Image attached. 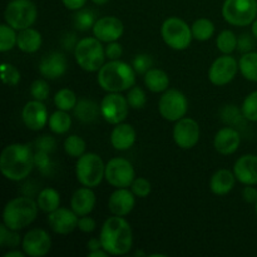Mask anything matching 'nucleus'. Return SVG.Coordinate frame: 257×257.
I'll return each instance as SVG.
<instances>
[{"label": "nucleus", "mask_w": 257, "mask_h": 257, "mask_svg": "<svg viewBox=\"0 0 257 257\" xmlns=\"http://www.w3.org/2000/svg\"><path fill=\"white\" fill-rule=\"evenodd\" d=\"M34 153L29 145L13 143L3 150L0 156V170L10 181L25 180L34 168Z\"/></svg>", "instance_id": "nucleus-1"}, {"label": "nucleus", "mask_w": 257, "mask_h": 257, "mask_svg": "<svg viewBox=\"0 0 257 257\" xmlns=\"http://www.w3.org/2000/svg\"><path fill=\"white\" fill-rule=\"evenodd\" d=\"M102 246L109 255H127L133 246V232L130 223L122 216H114L105 220L100 230Z\"/></svg>", "instance_id": "nucleus-2"}, {"label": "nucleus", "mask_w": 257, "mask_h": 257, "mask_svg": "<svg viewBox=\"0 0 257 257\" xmlns=\"http://www.w3.org/2000/svg\"><path fill=\"white\" fill-rule=\"evenodd\" d=\"M97 82L105 92L120 93L135 85L136 70L122 60H110L98 70Z\"/></svg>", "instance_id": "nucleus-3"}, {"label": "nucleus", "mask_w": 257, "mask_h": 257, "mask_svg": "<svg viewBox=\"0 0 257 257\" xmlns=\"http://www.w3.org/2000/svg\"><path fill=\"white\" fill-rule=\"evenodd\" d=\"M39 206L30 197H15L5 205L3 223L10 230L19 231L34 222Z\"/></svg>", "instance_id": "nucleus-4"}, {"label": "nucleus", "mask_w": 257, "mask_h": 257, "mask_svg": "<svg viewBox=\"0 0 257 257\" xmlns=\"http://www.w3.org/2000/svg\"><path fill=\"white\" fill-rule=\"evenodd\" d=\"M74 57L85 72H98L104 65L105 49L97 38H83L75 44Z\"/></svg>", "instance_id": "nucleus-5"}, {"label": "nucleus", "mask_w": 257, "mask_h": 257, "mask_svg": "<svg viewBox=\"0 0 257 257\" xmlns=\"http://www.w3.org/2000/svg\"><path fill=\"white\" fill-rule=\"evenodd\" d=\"M77 180L85 187H97L105 176V165L97 153H84L75 165Z\"/></svg>", "instance_id": "nucleus-6"}, {"label": "nucleus", "mask_w": 257, "mask_h": 257, "mask_svg": "<svg viewBox=\"0 0 257 257\" xmlns=\"http://www.w3.org/2000/svg\"><path fill=\"white\" fill-rule=\"evenodd\" d=\"M161 35L166 44L175 50H185L192 42V29L185 20L171 17L163 22Z\"/></svg>", "instance_id": "nucleus-7"}, {"label": "nucleus", "mask_w": 257, "mask_h": 257, "mask_svg": "<svg viewBox=\"0 0 257 257\" xmlns=\"http://www.w3.org/2000/svg\"><path fill=\"white\" fill-rule=\"evenodd\" d=\"M5 22L15 30H24L35 23L38 9L32 0H12L5 8Z\"/></svg>", "instance_id": "nucleus-8"}, {"label": "nucleus", "mask_w": 257, "mask_h": 257, "mask_svg": "<svg viewBox=\"0 0 257 257\" xmlns=\"http://www.w3.org/2000/svg\"><path fill=\"white\" fill-rule=\"evenodd\" d=\"M222 15L233 27L252 24L257 17V0H225Z\"/></svg>", "instance_id": "nucleus-9"}, {"label": "nucleus", "mask_w": 257, "mask_h": 257, "mask_svg": "<svg viewBox=\"0 0 257 257\" xmlns=\"http://www.w3.org/2000/svg\"><path fill=\"white\" fill-rule=\"evenodd\" d=\"M188 102L186 95L177 89H167L161 97L158 110L166 120L177 122L187 113Z\"/></svg>", "instance_id": "nucleus-10"}, {"label": "nucleus", "mask_w": 257, "mask_h": 257, "mask_svg": "<svg viewBox=\"0 0 257 257\" xmlns=\"http://www.w3.org/2000/svg\"><path fill=\"white\" fill-rule=\"evenodd\" d=\"M136 177L132 163L122 157L112 158L105 165L104 178L110 186L117 188L131 187Z\"/></svg>", "instance_id": "nucleus-11"}, {"label": "nucleus", "mask_w": 257, "mask_h": 257, "mask_svg": "<svg viewBox=\"0 0 257 257\" xmlns=\"http://www.w3.org/2000/svg\"><path fill=\"white\" fill-rule=\"evenodd\" d=\"M130 104L120 93H108L100 102L102 117L109 124H119L127 118Z\"/></svg>", "instance_id": "nucleus-12"}, {"label": "nucleus", "mask_w": 257, "mask_h": 257, "mask_svg": "<svg viewBox=\"0 0 257 257\" xmlns=\"http://www.w3.org/2000/svg\"><path fill=\"white\" fill-rule=\"evenodd\" d=\"M238 63L230 54H223L222 57L217 58L208 69V79L212 84L226 85L236 77L237 74Z\"/></svg>", "instance_id": "nucleus-13"}, {"label": "nucleus", "mask_w": 257, "mask_h": 257, "mask_svg": "<svg viewBox=\"0 0 257 257\" xmlns=\"http://www.w3.org/2000/svg\"><path fill=\"white\" fill-rule=\"evenodd\" d=\"M200 125L192 118H181L173 127V140L182 150H191L200 140Z\"/></svg>", "instance_id": "nucleus-14"}, {"label": "nucleus", "mask_w": 257, "mask_h": 257, "mask_svg": "<svg viewBox=\"0 0 257 257\" xmlns=\"http://www.w3.org/2000/svg\"><path fill=\"white\" fill-rule=\"evenodd\" d=\"M23 251L30 257L45 256L52 247V238L43 228H32L22 241Z\"/></svg>", "instance_id": "nucleus-15"}, {"label": "nucleus", "mask_w": 257, "mask_h": 257, "mask_svg": "<svg viewBox=\"0 0 257 257\" xmlns=\"http://www.w3.org/2000/svg\"><path fill=\"white\" fill-rule=\"evenodd\" d=\"M78 221L79 216L72 208L69 210V208L59 207L48 216V223L50 228L58 235H68L73 232L78 227Z\"/></svg>", "instance_id": "nucleus-16"}, {"label": "nucleus", "mask_w": 257, "mask_h": 257, "mask_svg": "<svg viewBox=\"0 0 257 257\" xmlns=\"http://www.w3.org/2000/svg\"><path fill=\"white\" fill-rule=\"evenodd\" d=\"M22 118L24 124L30 131H40L45 127L49 120L48 110L42 100H30L22 110Z\"/></svg>", "instance_id": "nucleus-17"}, {"label": "nucleus", "mask_w": 257, "mask_h": 257, "mask_svg": "<svg viewBox=\"0 0 257 257\" xmlns=\"http://www.w3.org/2000/svg\"><path fill=\"white\" fill-rule=\"evenodd\" d=\"M93 34L102 43L117 42L123 35V23L115 17H103L95 22Z\"/></svg>", "instance_id": "nucleus-18"}, {"label": "nucleus", "mask_w": 257, "mask_h": 257, "mask_svg": "<svg viewBox=\"0 0 257 257\" xmlns=\"http://www.w3.org/2000/svg\"><path fill=\"white\" fill-rule=\"evenodd\" d=\"M135 193L127 188H117L108 200V208L114 216H127L133 211L136 205Z\"/></svg>", "instance_id": "nucleus-19"}, {"label": "nucleus", "mask_w": 257, "mask_h": 257, "mask_svg": "<svg viewBox=\"0 0 257 257\" xmlns=\"http://www.w3.org/2000/svg\"><path fill=\"white\" fill-rule=\"evenodd\" d=\"M241 136L237 130L232 127L221 128L213 138V147L220 155L230 156L238 150Z\"/></svg>", "instance_id": "nucleus-20"}, {"label": "nucleus", "mask_w": 257, "mask_h": 257, "mask_svg": "<svg viewBox=\"0 0 257 257\" xmlns=\"http://www.w3.org/2000/svg\"><path fill=\"white\" fill-rule=\"evenodd\" d=\"M233 173L242 185H257V156L245 155L238 158L233 166Z\"/></svg>", "instance_id": "nucleus-21"}, {"label": "nucleus", "mask_w": 257, "mask_h": 257, "mask_svg": "<svg viewBox=\"0 0 257 257\" xmlns=\"http://www.w3.org/2000/svg\"><path fill=\"white\" fill-rule=\"evenodd\" d=\"M39 72L47 79H57L67 72V59L62 53H50L42 59Z\"/></svg>", "instance_id": "nucleus-22"}, {"label": "nucleus", "mask_w": 257, "mask_h": 257, "mask_svg": "<svg viewBox=\"0 0 257 257\" xmlns=\"http://www.w3.org/2000/svg\"><path fill=\"white\" fill-rule=\"evenodd\" d=\"M95 195L90 187L78 188L70 200V208L77 213L79 217L87 216L94 210Z\"/></svg>", "instance_id": "nucleus-23"}, {"label": "nucleus", "mask_w": 257, "mask_h": 257, "mask_svg": "<svg viewBox=\"0 0 257 257\" xmlns=\"http://www.w3.org/2000/svg\"><path fill=\"white\" fill-rule=\"evenodd\" d=\"M136 131L135 128L127 123L115 124L110 133V143L118 151H127L135 145Z\"/></svg>", "instance_id": "nucleus-24"}, {"label": "nucleus", "mask_w": 257, "mask_h": 257, "mask_svg": "<svg viewBox=\"0 0 257 257\" xmlns=\"http://www.w3.org/2000/svg\"><path fill=\"white\" fill-rule=\"evenodd\" d=\"M235 173L223 168V170H218L217 172L213 173L210 181V188L215 195L225 196L235 187Z\"/></svg>", "instance_id": "nucleus-25"}, {"label": "nucleus", "mask_w": 257, "mask_h": 257, "mask_svg": "<svg viewBox=\"0 0 257 257\" xmlns=\"http://www.w3.org/2000/svg\"><path fill=\"white\" fill-rule=\"evenodd\" d=\"M42 34L33 28L20 30L18 34L17 47L24 53H35L42 47Z\"/></svg>", "instance_id": "nucleus-26"}, {"label": "nucleus", "mask_w": 257, "mask_h": 257, "mask_svg": "<svg viewBox=\"0 0 257 257\" xmlns=\"http://www.w3.org/2000/svg\"><path fill=\"white\" fill-rule=\"evenodd\" d=\"M74 115L78 120L83 123H94L98 119L100 113V105H98L94 100L83 98L74 107Z\"/></svg>", "instance_id": "nucleus-27"}, {"label": "nucleus", "mask_w": 257, "mask_h": 257, "mask_svg": "<svg viewBox=\"0 0 257 257\" xmlns=\"http://www.w3.org/2000/svg\"><path fill=\"white\" fill-rule=\"evenodd\" d=\"M145 84L153 93L166 92L170 87V78L163 70L152 68L145 74Z\"/></svg>", "instance_id": "nucleus-28"}, {"label": "nucleus", "mask_w": 257, "mask_h": 257, "mask_svg": "<svg viewBox=\"0 0 257 257\" xmlns=\"http://www.w3.org/2000/svg\"><path fill=\"white\" fill-rule=\"evenodd\" d=\"M37 203L39 206V210L43 212L50 213L59 208L60 206V195L54 188L47 187L40 191L39 196L37 198Z\"/></svg>", "instance_id": "nucleus-29"}, {"label": "nucleus", "mask_w": 257, "mask_h": 257, "mask_svg": "<svg viewBox=\"0 0 257 257\" xmlns=\"http://www.w3.org/2000/svg\"><path fill=\"white\" fill-rule=\"evenodd\" d=\"M48 125L55 135H64L72 127V118L68 114V112L58 109L52 113L49 120H48Z\"/></svg>", "instance_id": "nucleus-30"}, {"label": "nucleus", "mask_w": 257, "mask_h": 257, "mask_svg": "<svg viewBox=\"0 0 257 257\" xmlns=\"http://www.w3.org/2000/svg\"><path fill=\"white\" fill-rule=\"evenodd\" d=\"M238 68L245 79L257 82V52H248L241 57Z\"/></svg>", "instance_id": "nucleus-31"}, {"label": "nucleus", "mask_w": 257, "mask_h": 257, "mask_svg": "<svg viewBox=\"0 0 257 257\" xmlns=\"http://www.w3.org/2000/svg\"><path fill=\"white\" fill-rule=\"evenodd\" d=\"M191 29H192V35L196 40L206 42V40L211 39V37L215 33V25L210 19L201 18V19H197L193 23Z\"/></svg>", "instance_id": "nucleus-32"}, {"label": "nucleus", "mask_w": 257, "mask_h": 257, "mask_svg": "<svg viewBox=\"0 0 257 257\" xmlns=\"http://www.w3.org/2000/svg\"><path fill=\"white\" fill-rule=\"evenodd\" d=\"M77 103V95L69 88H63V89L58 90L54 95V104L60 110L69 112V110L74 109Z\"/></svg>", "instance_id": "nucleus-33"}, {"label": "nucleus", "mask_w": 257, "mask_h": 257, "mask_svg": "<svg viewBox=\"0 0 257 257\" xmlns=\"http://www.w3.org/2000/svg\"><path fill=\"white\" fill-rule=\"evenodd\" d=\"M216 45L222 54H231L233 50L237 49V38L231 30H223L218 34Z\"/></svg>", "instance_id": "nucleus-34"}, {"label": "nucleus", "mask_w": 257, "mask_h": 257, "mask_svg": "<svg viewBox=\"0 0 257 257\" xmlns=\"http://www.w3.org/2000/svg\"><path fill=\"white\" fill-rule=\"evenodd\" d=\"M18 34L14 28L9 24L0 25V52L5 53L12 50L17 45Z\"/></svg>", "instance_id": "nucleus-35"}, {"label": "nucleus", "mask_w": 257, "mask_h": 257, "mask_svg": "<svg viewBox=\"0 0 257 257\" xmlns=\"http://www.w3.org/2000/svg\"><path fill=\"white\" fill-rule=\"evenodd\" d=\"M85 148H87V145H85L84 140L82 137H79V136L72 135L65 138L64 151L70 157L79 158L80 156H83L85 153Z\"/></svg>", "instance_id": "nucleus-36"}, {"label": "nucleus", "mask_w": 257, "mask_h": 257, "mask_svg": "<svg viewBox=\"0 0 257 257\" xmlns=\"http://www.w3.org/2000/svg\"><path fill=\"white\" fill-rule=\"evenodd\" d=\"M95 15L92 10L89 9H79L77 14L74 15V27L78 30L87 32V30L93 29L95 24Z\"/></svg>", "instance_id": "nucleus-37"}, {"label": "nucleus", "mask_w": 257, "mask_h": 257, "mask_svg": "<svg viewBox=\"0 0 257 257\" xmlns=\"http://www.w3.org/2000/svg\"><path fill=\"white\" fill-rule=\"evenodd\" d=\"M243 118L250 122H257V90L250 93L241 105Z\"/></svg>", "instance_id": "nucleus-38"}, {"label": "nucleus", "mask_w": 257, "mask_h": 257, "mask_svg": "<svg viewBox=\"0 0 257 257\" xmlns=\"http://www.w3.org/2000/svg\"><path fill=\"white\" fill-rule=\"evenodd\" d=\"M20 243V236L18 231L10 230L3 223L0 226V246L8 248L18 247Z\"/></svg>", "instance_id": "nucleus-39"}, {"label": "nucleus", "mask_w": 257, "mask_h": 257, "mask_svg": "<svg viewBox=\"0 0 257 257\" xmlns=\"http://www.w3.org/2000/svg\"><path fill=\"white\" fill-rule=\"evenodd\" d=\"M2 79L3 83L10 87H15L20 82V72L9 63L2 64Z\"/></svg>", "instance_id": "nucleus-40"}, {"label": "nucleus", "mask_w": 257, "mask_h": 257, "mask_svg": "<svg viewBox=\"0 0 257 257\" xmlns=\"http://www.w3.org/2000/svg\"><path fill=\"white\" fill-rule=\"evenodd\" d=\"M127 100L131 108H133V109H141L147 103V97H146L145 90L141 89L140 87H133L128 92Z\"/></svg>", "instance_id": "nucleus-41"}, {"label": "nucleus", "mask_w": 257, "mask_h": 257, "mask_svg": "<svg viewBox=\"0 0 257 257\" xmlns=\"http://www.w3.org/2000/svg\"><path fill=\"white\" fill-rule=\"evenodd\" d=\"M50 93V87L45 80L43 79H37L33 82L32 87H30V94L33 95V98L37 100H45L49 97Z\"/></svg>", "instance_id": "nucleus-42"}, {"label": "nucleus", "mask_w": 257, "mask_h": 257, "mask_svg": "<svg viewBox=\"0 0 257 257\" xmlns=\"http://www.w3.org/2000/svg\"><path fill=\"white\" fill-rule=\"evenodd\" d=\"M131 190H132V192L135 193L137 197L145 198L151 193V191H152V186H151V182L147 180V178L138 177V178H135L133 183L131 185Z\"/></svg>", "instance_id": "nucleus-43"}, {"label": "nucleus", "mask_w": 257, "mask_h": 257, "mask_svg": "<svg viewBox=\"0 0 257 257\" xmlns=\"http://www.w3.org/2000/svg\"><path fill=\"white\" fill-rule=\"evenodd\" d=\"M153 60L148 54H138L133 59L132 67L140 74H146L150 69H152Z\"/></svg>", "instance_id": "nucleus-44"}, {"label": "nucleus", "mask_w": 257, "mask_h": 257, "mask_svg": "<svg viewBox=\"0 0 257 257\" xmlns=\"http://www.w3.org/2000/svg\"><path fill=\"white\" fill-rule=\"evenodd\" d=\"M34 165L40 172L48 175L50 172V168H52V160L49 157V153L37 151L34 153Z\"/></svg>", "instance_id": "nucleus-45"}, {"label": "nucleus", "mask_w": 257, "mask_h": 257, "mask_svg": "<svg viewBox=\"0 0 257 257\" xmlns=\"http://www.w3.org/2000/svg\"><path fill=\"white\" fill-rule=\"evenodd\" d=\"M35 147H37V151H43V152H53L57 147V142L53 137H49V136H43V137H39L37 141H35Z\"/></svg>", "instance_id": "nucleus-46"}, {"label": "nucleus", "mask_w": 257, "mask_h": 257, "mask_svg": "<svg viewBox=\"0 0 257 257\" xmlns=\"http://www.w3.org/2000/svg\"><path fill=\"white\" fill-rule=\"evenodd\" d=\"M253 35L251 37L250 34H242L240 38H237V50L240 53H248L255 48V40H253Z\"/></svg>", "instance_id": "nucleus-47"}, {"label": "nucleus", "mask_w": 257, "mask_h": 257, "mask_svg": "<svg viewBox=\"0 0 257 257\" xmlns=\"http://www.w3.org/2000/svg\"><path fill=\"white\" fill-rule=\"evenodd\" d=\"M123 54L122 45L117 42H110L108 43V45L105 47V57L109 58L110 60L119 59Z\"/></svg>", "instance_id": "nucleus-48"}, {"label": "nucleus", "mask_w": 257, "mask_h": 257, "mask_svg": "<svg viewBox=\"0 0 257 257\" xmlns=\"http://www.w3.org/2000/svg\"><path fill=\"white\" fill-rule=\"evenodd\" d=\"M95 227H97V223H95V221L92 217H88V215L82 216L79 218V221H78V228L85 233L93 232L95 230Z\"/></svg>", "instance_id": "nucleus-49"}, {"label": "nucleus", "mask_w": 257, "mask_h": 257, "mask_svg": "<svg viewBox=\"0 0 257 257\" xmlns=\"http://www.w3.org/2000/svg\"><path fill=\"white\" fill-rule=\"evenodd\" d=\"M242 197L247 203L257 202V190L252 185H247L242 190Z\"/></svg>", "instance_id": "nucleus-50"}, {"label": "nucleus", "mask_w": 257, "mask_h": 257, "mask_svg": "<svg viewBox=\"0 0 257 257\" xmlns=\"http://www.w3.org/2000/svg\"><path fill=\"white\" fill-rule=\"evenodd\" d=\"M64 7L69 10H79L85 5L87 0H62Z\"/></svg>", "instance_id": "nucleus-51"}, {"label": "nucleus", "mask_w": 257, "mask_h": 257, "mask_svg": "<svg viewBox=\"0 0 257 257\" xmlns=\"http://www.w3.org/2000/svg\"><path fill=\"white\" fill-rule=\"evenodd\" d=\"M87 248L89 250V252H93V251H97V250H100V248H103L100 238H90V240L87 242Z\"/></svg>", "instance_id": "nucleus-52"}, {"label": "nucleus", "mask_w": 257, "mask_h": 257, "mask_svg": "<svg viewBox=\"0 0 257 257\" xmlns=\"http://www.w3.org/2000/svg\"><path fill=\"white\" fill-rule=\"evenodd\" d=\"M108 255H109V253H108L104 248H100V250L93 251V252L88 253V256L89 257H107Z\"/></svg>", "instance_id": "nucleus-53"}, {"label": "nucleus", "mask_w": 257, "mask_h": 257, "mask_svg": "<svg viewBox=\"0 0 257 257\" xmlns=\"http://www.w3.org/2000/svg\"><path fill=\"white\" fill-rule=\"evenodd\" d=\"M25 256H27V253H25L24 251L22 252V251H18V250H12L4 255V257H25Z\"/></svg>", "instance_id": "nucleus-54"}, {"label": "nucleus", "mask_w": 257, "mask_h": 257, "mask_svg": "<svg viewBox=\"0 0 257 257\" xmlns=\"http://www.w3.org/2000/svg\"><path fill=\"white\" fill-rule=\"evenodd\" d=\"M251 32H252V35L255 37V39H257V19L253 20L252 27H251Z\"/></svg>", "instance_id": "nucleus-55"}, {"label": "nucleus", "mask_w": 257, "mask_h": 257, "mask_svg": "<svg viewBox=\"0 0 257 257\" xmlns=\"http://www.w3.org/2000/svg\"><path fill=\"white\" fill-rule=\"evenodd\" d=\"M92 2L97 5H103V4H107L109 0H92Z\"/></svg>", "instance_id": "nucleus-56"}, {"label": "nucleus", "mask_w": 257, "mask_h": 257, "mask_svg": "<svg viewBox=\"0 0 257 257\" xmlns=\"http://www.w3.org/2000/svg\"><path fill=\"white\" fill-rule=\"evenodd\" d=\"M136 255H146L145 252H141V251H137V252H136Z\"/></svg>", "instance_id": "nucleus-57"}, {"label": "nucleus", "mask_w": 257, "mask_h": 257, "mask_svg": "<svg viewBox=\"0 0 257 257\" xmlns=\"http://www.w3.org/2000/svg\"><path fill=\"white\" fill-rule=\"evenodd\" d=\"M255 212H256V215H257V202L255 203Z\"/></svg>", "instance_id": "nucleus-58"}]
</instances>
